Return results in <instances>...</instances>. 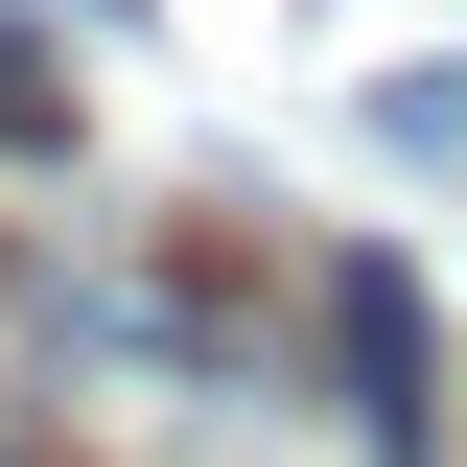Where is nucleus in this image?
<instances>
[{
	"mask_svg": "<svg viewBox=\"0 0 467 467\" xmlns=\"http://www.w3.org/2000/svg\"><path fill=\"white\" fill-rule=\"evenodd\" d=\"M0 164H70V70L24 47V24H0Z\"/></svg>",
	"mask_w": 467,
	"mask_h": 467,
	"instance_id": "2",
	"label": "nucleus"
},
{
	"mask_svg": "<svg viewBox=\"0 0 467 467\" xmlns=\"http://www.w3.org/2000/svg\"><path fill=\"white\" fill-rule=\"evenodd\" d=\"M70 24H140V0H70Z\"/></svg>",
	"mask_w": 467,
	"mask_h": 467,
	"instance_id": "5",
	"label": "nucleus"
},
{
	"mask_svg": "<svg viewBox=\"0 0 467 467\" xmlns=\"http://www.w3.org/2000/svg\"><path fill=\"white\" fill-rule=\"evenodd\" d=\"M374 140H398V164H467V70H398V94H374Z\"/></svg>",
	"mask_w": 467,
	"mask_h": 467,
	"instance_id": "3",
	"label": "nucleus"
},
{
	"mask_svg": "<svg viewBox=\"0 0 467 467\" xmlns=\"http://www.w3.org/2000/svg\"><path fill=\"white\" fill-rule=\"evenodd\" d=\"M0 467H94V444H47V420H24V398H0Z\"/></svg>",
	"mask_w": 467,
	"mask_h": 467,
	"instance_id": "4",
	"label": "nucleus"
},
{
	"mask_svg": "<svg viewBox=\"0 0 467 467\" xmlns=\"http://www.w3.org/2000/svg\"><path fill=\"white\" fill-rule=\"evenodd\" d=\"M304 374H327V420H350L374 467H444V327H420V281H398V257H327Z\"/></svg>",
	"mask_w": 467,
	"mask_h": 467,
	"instance_id": "1",
	"label": "nucleus"
}]
</instances>
